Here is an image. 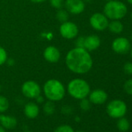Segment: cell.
Wrapping results in <instances>:
<instances>
[{
  "label": "cell",
  "mask_w": 132,
  "mask_h": 132,
  "mask_svg": "<svg viewBox=\"0 0 132 132\" xmlns=\"http://www.w3.org/2000/svg\"><path fill=\"white\" fill-rule=\"evenodd\" d=\"M65 64L72 72L81 75L86 74L91 70L93 61L87 50L74 47L66 54Z\"/></svg>",
  "instance_id": "1"
},
{
  "label": "cell",
  "mask_w": 132,
  "mask_h": 132,
  "mask_svg": "<svg viewBox=\"0 0 132 132\" xmlns=\"http://www.w3.org/2000/svg\"><path fill=\"white\" fill-rule=\"evenodd\" d=\"M43 91L45 97L53 102L61 100L65 95V88L63 83L55 79L46 81L43 86Z\"/></svg>",
  "instance_id": "2"
},
{
  "label": "cell",
  "mask_w": 132,
  "mask_h": 132,
  "mask_svg": "<svg viewBox=\"0 0 132 132\" xmlns=\"http://www.w3.org/2000/svg\"><path fill=\"white\" fill-rule=\"evenodd\" d=\"M67 91L72 98L80 100L89 96L90 93V86L86 80L77 78L69 82Z\"/></svg>",
  "instance_id": "3"
},
{
  "label": "cell",
  "mask_w": 132,
  "mask_h": 132,
  "mask_svg": "<svg viewBox=\"0 0 132 132\" xmlns=\"http://www.w3.org/2000/svg\"><path fill=\"white\" fill-rule=\"evenodd\" d=\"M103 13L108 19L117 20L126 16L127 8L122 2L117 1V0H110L105 4Z\"/></svg>",
  "instance_id": "4"
},
{
  "label": "cell",
  "mask_w": 132,
  "mask_h": 132,
  "mask_svg": "<svg viewBox=\"0 0 132 132\" xmlns=\"http://www.w3.org/2000/svg\"><path fill=\"white\" fill-rule=\"evenodd\" d=\"M106 113L112 118L123 117L127 113V105L120 100H112L106 106Z\"/></svg>",
  "instance_id": "5"
},
{
  "label": "cell",
  "mask_w": 132,
  "mask_h": 132,
  "mask_svg": "<svg viewBox=\"0 0 132 132\" xmlns=\"http://www.w3.org/2000/svg\"><path fill=\"white\" fill-rule=\"evenodd\" d=\"M21 91L23 96L28 99H36L41 93L40 85L34 80L24 82L22 85Z\"/></svg>",
  "instance_id": "6"
},
{
  "label": "cell",
  "mask_w": 132,
  "mask_h": 132,
  "mask_svg": "<svg viewBox=\"0 0 132 132\" xmlns=\"http://www.w3.org/2000/svg\"><path fill=\"white\" fill-rule=\"evenodd\" d=\"M59 32L61 36L67 40H72L77 37L79 34V28L76 23L71 21H66L64 23H61Z\"/></svg>",
  "instance_id": "7"
},
{
  "label": "cell",
  "mask_w": 132,
  "mask_h": 132,
  "mask_svg": "<svg viewBox=\"0 0 132 132\" xmlns=\"http://www.w3.org/2000/svg\"><path fill=\"white\" fill-rule=\"evenodd\" d=\"M89 23L94 30L102 31L108 27L109 21L108 18L104 14L96 13L91 16L89 19Z\"/></svg>",
  "instance_id": "8"
},
{
  "label": "cell",
  "mask_w": 132,
  "mask_h": 132,
  "mask_svg": "<svg viewBox=\"0 0 132 132\" xmlns=\"http://www.w3.org/2000/svg\"><path fill=\"white\" fill-rule=\"evenodd\" d=\"M64 5L66 10L73 15H79L85 10L83 0H65Z\"/></svg>",
  "instance_id": "9"
},
{
  "label": "cell",
  "mask_w": 132,
  "mask_h": 132,
  "mask_svg": "<svg viewBox=\"0 0 132 132\" xmlns=\"http://www.w3.org/2000/svg\"><path fill=\"white\" fill-rule=\"evenodd\" d=\"M130 41L125 37H117L112 43V49L117 54H126L130 51Z\"/></svg>",
  "instance_id": "10"
},
{
  "label": "cell",
  "mask_w": 132,
  "mask_h": 132,
  "mask_svg": "<svg viewBox=\"0 0 132 132\" xmlns=\"http://www.w3.org/2000/svg\"><path fill=\"white\" fill-rule=\"evenodd\" d=\"M44 59L50 63H57L61 57L60 51L54 46H48L44 51Z\"/></svg>",
  "instance_id": "11"
},
{
  "label": "cell",
  "mask_w": 132,
  "mask_h": 132,
  "mask_svg": "<svg viewBox=\"0 0 132 132\" xmlns=\"http://www.w3.org/2000/svg\"><path fill=\"white\" fill-rule=\"evenodd\" d=\"M89 100L91 103L96 105H101L107 100V94L103 89H95L89 93Z\"/></svg>",
  "instance_id": "12"
},
{
  "label": "cell",
  "mask_w": 132,
  "mask_h": 132,
  "mask_svg": "<svg viewBox=\"0 0 132 132\" xmlns=\"http://www.w3.org/2000/svg\"><path fill=\"white\" fill-rule=\"evenodd\" d=\"M100 39L97 35H89L85 37L84 48L88 51H93L96 50L100 46Z\"/></svg>",
  "instance_id": "13"
},
{
  "label": "cell",
  "mask_w": 132,
  "mask_h": 132,
  "mask_svg": "<svg viewBox=\"0 0 132 132\" xmlns=\"http://www.w3.org/2000/svg\"><path fill=\"white\" fill-rule=\"evenodd\" d=\"M24 115L29 119H35L38 117L40 113V108L37 103L34 102L27 103L23 109Z\"/></svg>",
  "instance_id": "14"
},
{
  "label": "cell",
  "mask_w": 132,
  "mask_h": 132,
  "mask_svg": "<svg viewBox=\"0 0 132 132\" xmlns=\"http://www.w3.org/2000/svg\"><path fill=\"white\" fill-rule=\"evenodd\" d=\"M0 125H2L5 129L6 130H12L14 129L17 125V120L16 117L6 115V114H1L0 115Z\"/></svg>",
  "instance_id": "15"
},
{
  "label": "cell",
  "mask_w": 132,
  "mask_h": 132,
  "mask_svg": "<svg viewBox=\"0 0 132 132\" xmlns=\"http://www.w3.org/2000/svg\"><path fill=\"white\" fill-rule=\"evenodd\" d=\"M108 28L113 34H120L123 30V26L120 21L113 20L108 24Z\"/></svg>",
  "instance_id": "16"
},
{
  "label": "cell",
  "mask_w": 132,
  "mask_h": 132,
  "mask_svg": "<svg viewBox=\"0 0 132 132\" xmlns=\"http://www.w3.org/2000/svg\"><path fill=\"white\" fill-rule=\"evenodd\" d=\"M69 17V13L66 10H63L62 8L57 10L56 13V18L59 22L64 23L68 21Z\"/></svg>",
  "instance_id": "17"
},
{
  "label": "cell",
  "mask_w": 132,
  "mask_h": 132,
  "mask_svg": "<svg viewBox=\"0 0 132 132\" xmlns=\"http://www.w3.org/2000/svg\"><path fill=\"white\" fill-rule=\"evenodd\" d=\"M44 113L47 115H52L55 111V105L53 101L48 100L44 103L43 106Z\"/></svg>",
  "instance_id": "18"
},
{
  "label": "cell",
  "mask_w": 132,
  "mask_h": 132,
  "mask_svg": "<svg viewBox=\"0 0 132 132\" xmlns=\"http://www.w3.org/2000/svg\"><path fill=\"white\" fill-rule=\"evenodd\" d=\"M117 128L120 131L122 132L127 131L130 128V123L128 120H127L126 118L120 117L117 122Z\"/></svg>",
  "instance_id": "19"
},
{
  "label": "cell",
  "mask_w": 132,
  "mask_h": 132,
  "mask_svg": "<svg viewBox=\"0 0 132 132\" xmlns=\"http://www.w3.org/2000/svg\"><path fill=\"white\" fill-rule=\"evenodd\" d=\"M10 106L9 100L6 97L0 95V113H4L6 112Z\"/></svg>",
  "instance_id": "20"
},
{
  "label": "cell",
  "mask_w": 132,
  "mask_h": 132,
  "mask_svg": "<svg viewBox=\"0 0 132 132\" xmlns=\"http://www.w3.org/2000/svg\"><path fill=\"white\" fill-rule=\"evenodd\" d=\"M54 132H75V130L72 126L68 124H63L56 127Z\"/></svg>",
  "instance_id": "21"
},
{
  "label": "cell",
  "mask_w": 132,
  "mask_h": 132,
  "mask_svg": "<svg viewBox=\"0 0 132 132\" xmlns=\"http://www.w3.org/2000/svg\"><path fill=\"white\" fill-rule=\"evenodd\" d=\"M79 106H80L81 110H82L83 111H88L91 108V102L89 101V100H88L86 98L82 99V100H80Z\"/></svg>",
  "instance_id": "22"
},
{
  "label": "cell",
  "mask_w": 132,
  "mask_h": 132,
  "mask_svg": "<svg viewBox=\"0 0 132 132\" xmlns=\"http://www.w3.org/2000/svg\"><path fill=\"white\" fill-rule=\"evenodd\" d=\"M7 52L6 51L0 46V66L4 64L7 61Z\"/></svg>",
  "instance_id": "23"
},
{
  "label": "cell",
  "mask_w": 132,
  "mask_h": 132,
  "mask_svg": "<svg viewBox=\"0 0 132 132\" xmlns=\"http://www.w3.org/2000/svg\"><path fill=\"white\" fill-rule=\"evenodd\" d=\"M51 6L57 10L61 9L64 4V0H50Z\"/></svg>",
  "instance_id": "24"
},
{
  "label": "cell",
  "mask_w": 132,
  "mask_h": 132,
  "mask_svg": "<svg viewBox=\"0 0 132 132\" xmlns=\"http://www.w3.org/2000/svg\"><path fill=\"white\" fill-rule=\"evenodd\" d=\"M124 90L127 94L132 95V79L126 81L124 83Z\"/></svg>",
  "instance_id": "25"
},
{
  "label": "cell",
  "mask_w": 132,
  "mask_h": 132,
  "mask_svg": "<svg viewBox=\"0 0 132 132\" xmlns=\"http://www.w3.org/2000/svg\"><path fill=\"white\" fill-rule=\"evenodd\" d=\"M76 47H80L84 48V44H85V37H79L76 40Z\"/></svg>",
  "instance_id": "26"
},
{
  "label": "cell",
  "mask_w": 132,
  "mask_h": 132,
  "mask_svg": "<svg viewBox=\"0 0 132 132\" xmlns=\"http://www.w3.org/2000/svg\"><path fill=\"white\" fill-rule=\"evenodd\" d=\"M123 71L127 75L132 76V63L127 62L123 66Z\"/></svg>",
  "instance_id": "27"
},
{
  "label": "cell",
  "mask_w": 132,
  "mask_h": 132,
  "mask_svg": "<svg viewBox=\"0 0 132 132\" xmlns=\"http://www.w3.org/2000/svg\"><path fill=\"white\" fill-rule=\"evenodd\" d=\"M35 100H36V101H37V103H38V104L43 103H44V97H43L41 95H39V96H38Z\"/></svg>",
  "instance_id": "28"
},
{
  "label": "cell",
  "mask_w": 132,
  "mask_h": 132,
  "mask_svg": "<svg viewBox=\"0 0 132 132\" xmlns=\"http://www.w3.org/2000/svg\"><path fill=\"white\" fill-rule=\"evenodd\" d=\"M32 3H44L46 0H30Z\"/></svg>",
  "instance_id": "29"
},
{
  "label": "cell",
  "mask_w": 132,
  "mask_h": 132,
  "mask_svg": "<svg viewBox=\"0 0 132 132\" xmlns=\"http://www.w3.org/2000/svg\"><path fill=\"white\" fill-rule=\"evenodd\" d=\"M0 132H6V129H5L2 125H0Z\"/></svg>",
  "instance_id": "30"
},
{
  "label": "cell",
  "mask_w": 132,
  "mask_h": 132,
  "mask_svg": "<svg viewBox=\"0 0 132 132\" xmlns=\"http://www.w3.org/2000/svg\"><path fill=\"white\" fill-rule=\"evenodd\" d=\"M127 1L130 4H131V5H132V0H127Z\"/></svg>",
  "instance_id": "31"
},
{
  "label": "cell",
  "mask_w": 132,
  "mask_h": 132,
  "mask_svg": "<svg viewBox=\"0 0 132 132\" xmlns=\"http://www.w3.org/2000/svg\"><path fill=\"white\" fill-rule=\"evenodd\" d=\"M83 1H86V2L90 3V2H92V1H93V0H83Z\"/></svg>",
  "instance_id": "32"
},
{
  "label": "cell",
  "mask_w": 132,
  "mask_h": 132,
  "mask_svg": "<svg viewBox=\"0 0 132 132\" xmlns=\"http://www.w3.org/2000/svg\"><path fill=\"white\" fill-rule=\"evenodd\" d=\"M75 132H85L83 130H77V131H75Z\"/></svg>",
  "instance_id": "33"
},
{
  "label": "cell",
  "mask_w": 132,
  "mask_h": 132,
  "mask_svg": "<svg viewBox=\"0 0 132 132\" xmlns=\"http://www.w3.org/2000/svg\"><path fill=\"white\" fill-rule=\"evenodd\" d=\"M130 55H131V57H132V49H131V51H130Z\"/></svg>",
  "instance_id": "34"
},
{
  "label": "cell",
  "mask_w": 132,
  "mask_h": 132,
  "mask_svg": "<svg viewBox=\"0 0 132 132\" xmlns=\"http://www.w3.org/2000/svg\"><path fill=\"white\" fill-rule=\"evenodd\" d=\"M1 89H2V87H1V85H0V92H1Z\"/></svg>",
  "instance_id": "35"
},
{
  "label": "cell",
  "mask_w": 132,
  "mask_h": 132,
  "mask_svg": "<svg viewBox=\"0 0 132 132\" xmlns=\"http://www.w3.org/2000/svg\"><path fill=\"white\" fill-rule=\"evenodd\" d=\"M23 132H31V131H29V130H27V131H23Z\"/></svg>",
  "instance_id": "36"
},
{
  "label": "cell",
  "mask_w": 132,
  "mask_h": 132,
  "mask_svg": "<svg viewBox=\"0 0 132 132\" xmlns=\"http://www.w3.org/2000/svg\"><path fill=\"white\" fill-rule=\"evenodd\" d=\"M106 1H107V2H108V1H110V0H106Z\"/></svg>",
  "instance_id": "37"
},
{
  "label": "cell",
  "mask_w": 132,
  "mask_h": 132,
  "mask_svg": "<svg viewBox=\"0 0 132 132\" xmlns=\"http://www.w3.org/2000/svg\"><path fill=\"white\" fill-rule=\"evenodd\" d=\"M131 19H132V13H131Z\"/></svg>",
  "instance_id": "38"
},
{
  "label": "cell",
  "mask_w": 132,
  "mask_h": 132,
  "mask_svg": "<svg viewBox=\"0 0 132 132\" xmlns=\"http://www.w3.org/2000/svg\"><path fill=\"white\" fill-rule=\"evenodd\" d=\"M131 38H132V34H131Z\"/></svg>",
  "instance_id": "39"
}]
</instances>
